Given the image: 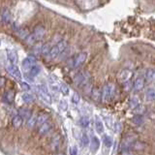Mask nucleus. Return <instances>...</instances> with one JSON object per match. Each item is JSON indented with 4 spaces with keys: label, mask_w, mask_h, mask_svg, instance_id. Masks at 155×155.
<instances>
[{
    "label": "nucleus",
    "mask_w": 155,
    "mask_h": 155,
    "mask_svg": "<svg viewBox=\"0 0 155 155\" xmlns=\"http://www.w3.org/2000/svg\"><path fill=\"white\" fill-rule=\"evenodd\" d=\"M39 73H40V67L36 65L31 69V71H30V76H31V77H36Z\"/></svg>",
    "instance_id": "72a5a7b5"
},
{
    "label": "nucleus",
    "mask_w": 155,
    "mask_h": 155,
    "mask_svg": "<svg viewBox=\"0 0 155 155\" xmlns=\"http://www.w3.org/2000/svg\"><path fill=\"white\" fill-rule=\"evenodd\" d=\"M77 4L81 6L82 9L84 10H89L92 9L95 6L99 4V2H94V1H78Z\"/></svg>",
    "instance_id": "9d476101"
},
{
    "label": "nucleus",
    "mask_w": 155,
    "mask_h": 155,
    "mask_svg": "<svg viewBox=\"0 0 155 155\" xmlns=\"http://www.w3.org/2000/svg\"><path fill=\"white\" fill-rule=\"evenodd\" d=\"M95 130L99 134L104 133V124L98 116H96V118H95Z\"/></svg>",
    "instance_id": "aec40b11"
},
{
    "label": "nucleus",
    "mask_w": 155,
    "mask_h": 155,
    "mask_svg": "<svg viewBox=\"0 0 155 155\" xmlns=\"http://www.w3.org/2000/svg\"><path fill=\"white\" fill-rule=\"evenodd\" d=\"M37 120H38V116L37 115H33L31 117L29 118L28 120H27V127H28L29 129H31L33 128L35 125H37Z\"/></svg>",
    "instance_id": "4be33fe9"
},
{
    "label": "nucleus",
    "mask_w": 155,
    "mask_h": 155,
    "mask_svg": "<svg viewBox=\"0 0 155 155\" xmlns=\"http://www.w3.org/2000/svg\"><path fill=\"white\" fill-rule=\"evenodd\" d=\"M23 100L24 103L26 104H31L34 102V96L30 93H24L23 95Z\"/></svg>",
    "instance_id": "393cba45"
},
{
    "label": "nucleus",
    "mask_w": 155,
    "mask_h": 155,
    "mask_svg": "<svg viewBox=\"0 0 155 155\" xmlns=\"http://www.w3.org/2000/svg\"><path fill=\"white\" fill-rule=\"evenodd\" d=\"M99 147H100V141H99V139L96 136H92L90 141V151L95 153L99 149Z\"/></svg>",
    "instance_id": "ddd939ff"
},
{
    "label": "nucleus",
    "mask_w": 155,
    "mask_h": 155,
    "mask_svg": "<svg viewBox=\"0 0 155 155\" xmlns=\"http://www.w3.org/2000/svg\"><path fill=\"white\" fill-rule=\"evenodd\" d=\"M80 100H81V97H80V95L77 92H75L73 94V96H72V102L74 104H79Z\"/></svg>",
    "instance_id": "e433bc0d"
},
{
    "label": "nucleus",
    "mask_w": 155,
    "mask_h": 155,
    "mask_svg": "<svg viewBox=\"0 0 155 155\" xmlns=\"http://www.w3.org/2000/svg\"><path fill=\"white\" fill-rule=\"evenodd\" d=\"M67 103H66V101L64 100H62V101H60V103H59V109L61 110H67Z\"/></svg>",
    "instance_id": "58836bf2"
},
{
    "label": "nucleus",
    "mask_w": 155,
    "mask_h": 155,
    "mask_svg": "<svg viewBox=\"0 0 155 155\" xmlns=\"http://www.w3.org/2000/svg\"><path fill=\"white\" fill-rule=\"evenodd\" d=\"M70 155H78V150L75 146L70 148Z\"/></svg>",
    "instance_id": "79ce46f5"
},
{
    "label": "nucleus",
    "mask_w": 155,
    "mask_h": 155,
    "mask_svg": "<svg viewBox=\"0 0 155 155\" xmlns=\"http://www.w3.org/2000/svg\"><path fill=\"white\" fill-rule=\"evenodd\" d=\"M86 58H87V53H86V52H85V51L80 52V53L76 56V59L74 60V67L78 68V67H80V66H82L85 62Z\"/></svg>",
    "instance_id": "0eeeda50"
},
{
    "label": "nucleus",
    "mask_w": 155,
    "mask_h": 155,
    "mask_svg": "<svg viewBox=\"0 0 155 155\" xmlns=\"http://www.w3.org/2000/svg\"><path fill=\"white\" fill-rule=\"evenodd\" d=\"M46 33V28L43 25H37L33 30V33L30 34L26 39V43L28 45H33L34 43H36L39 39H41L45 35Z\"/></svg>",
    "instance_id": "f257e3e1"
},
{
    "label": "nucleus",
    "mask_w": 155,
    "mask_h": 155,
    "mask_svg": "<svg viewBox=\"0 0 155 155\" xmlns=\"http://www.w3.org/2000/svg\"><path fill=\"white\" fill-rule=\"evenodd\" d=\"M113 89H115V86L112 84H107L105 85L102 90V100L104 102L109 101L113 93Z\"/></svg>",
    "instance_id": "20e7f679"
},
{
    "label": "nucleus",
    "mask_w": 155,
    "mask_h": 155,
    "mask_svg": "<svg viewBox=\"0 0 155 155\" xmlns=\"http://www.w3.org/2000/svg\"><path fill=\"white\" fill-rule=\"evenodd\" d=\"M43 46L44 45H41V44H39V45H36L35 47H33V52H34V54L37 55L39 53H42Z\"/></svg>",
    "instance_id": "473e14b6"
},
{
    "label": "nucleus",
    "mask_w": 155,
    "mask_h": 155,
    "mask_svg": "<svg viewBox=\"0 0 155 155\" xmlns=\"http://www.w3.org/2000/svg\"><path fill=\"white\" fill-rule=\"evenodd\" d=\"M145 79L147 82H152L155 79V71L153 69H148V70H146Z\"/></svg>",
    "instance_id": "5701e85b"
},
{
    "label": "nucleus",
    "mask_w": 155,
    "mask_h": 155,
    "mask_svg": "<svg viewBox=\"0 0 155 155\" xmlns=\"http://www.w3.org/2000/svg\"><path fill=\"white\" fill-rule=\"evenodd\" d=\"M52 45L51 43H47L45 44V45L43 46V51H42V53L45 55V56H49V52H51V51L52 49Z\"/></svg>",
    "instance_id": "b1692460"
},
{
    "label": "nucleus",
    "mask_w": 155,
    "mask_h": 155,
    "mask_svg": "<svg viewBox=\"0 0 155 155\" xmlns=\"http://www.w3.org/2000/svg\"><path fill=\"white\" fill-rule=\"evenodd\" d=\"M51 89L53 90V91H55V92H57V91H58V85L52 84H51Z\"/></svg>",
    "instance_id": "37998d69"
},
{
    "label": "nucleus",
    "mask_w": 155,
    "mask_h": 155,
    "mask_svg": "<svg viewBox=\"0 0 155 155\" xmlns=\"http://www.w3.org/2000/svg\"><path fill=\"white\" fill-rule=\"evenodd\" d=\"M48 119H49V115H48V113H41V115L38 116L37 125L39 127L42 126L43 124H45L46 122H48Z\"/></svg>",
    "instance_id": "412c9836"
},
{
    "label": "nucleus",
    "mask_w": 155,
    "mask_h": 155,
    "mask_svg": "<svg viewBox=\"0 0 155 155\" xmlns=\"http://www.w3.org/2000/svg\"><path fill=\"white\" fill-rule=\"evenodd\" d=\"M18 34L19 36L21 37V39H24V40H26L27 37H28V33H27L25 30H23V29H19V31H18Z\"/></svg>",
    "instance_id": "c9c22d12"
},
{
    "label": "nucleus",
    "mask_w": 155,
    "mask_h": 155,
    "mask_svg": "<svg viewBox=\"0 0 155 155\" xmlns=\"http://www.w3.org/2000/svg\"><path fill=\"white\" fill-rule=\"evenodd\" d=\"M143 86H145V80L143 78H138L134 82V89L136 91L142 90Z\"/></svg>",
    "instance_id": "6ab92c4d"
},
{
    "label": "nucleus",
    "mask_w": 155,
    "mask_h": 155,
    "mask_svg": "<svg viewBox=\"0 0 155 155\" xmlns=\"http://www.w3.org/2000/svg\"><path fill=\"white\" fill-rule=\"evenodd\" d=\"M80 124H81V126L82 127H87L88 125H89V122H90V120H89V117L86 115H84V116H82L81 118H80Z\"/></svg>",
    "instance_id": "c85d7f7f"
},
{
    "label": "nucleus",
    "mask_w": 155,
    "mask_h": 155,
    "mask_svg": "<svg viewBox=\"0 0 155 155\" xmlns=\"http://www.w3.org/2000/svg\"><path fill=\"white\" fill-rule=\"evenodd\" d=\"M7 58L12 65H16V62H18V54L15 51H12V49L7 51Z\"/></svg>",
    "instance_id": "4468645a"
},
{
    "label": "nucleus",
    "mask_w": 155,
    "mask_h": 155,
    "mask_svg": "<svg viewBox=\"0 0 155 155\" xmlns=\"http://www.w3.org/2000/svg\"><path fill=\"white\" fill-rule=\"evenodd\" d=\"M56 155H63V154H61V153H59V154H56Z\"/></svg>",
    "instance_id": "49530a36"
},
{
    "label": "nucleus",
    "mask_w": 155,
    "mask_h": 155,
    "mask_svg": "<svg viewBox=\"0 0 155 155\" xmlns=\"http://www.w3.org/2000/svg\"><path fill=\"white\" fill-rule=\"evenodd\" d=\"M19 115L21 116V117L23 118H26V119H29L30 117H31V112H30V110L28 108H21V109H19Z\"/></svg>",
    "instance_id": "a211bd4d"
},
{
    "label": "nucleus",
    "mask_w": 155,
    "mask_h": 155,
    "mask_svg": "<svg viewBox=\"0 0 155 155\" xmlns=\"http://www.w3.org/2000/svg\"><path fill=\"white\" fill-rule=\"evenodd\" d=\"M66 49H67V42L65 40H62L59 44H57L56 46L52 48V49L49 54V57L53 59V58L57 57L60 53H62Z\"/></svg>",
    "instance_id": "f03ea898"
},
{
    "label": "nucleus",
    "mask_w": 155,
    "mask_h": 155,
    "mask_svg": "<svg viewBox=\"0 0 155 155\" xmlns=\"http://www.w3.org/2000/svg\"><path fill=\"white\" fill-rule=\"evenodd\" d=\"M103 143L107 147H110L112 145V139L109 135H104L103 136Z\"/></svg>",
    "instance_id": "bb28decb"
},
{
    "label": "nucleus",
    "mask_w": 155,
    "mask_h": 155,
    "mask_svg": "<svg viewBox=\"0 0 155 155\" xmlns=\"http://www.w3.org/2000/svg\"><path fill=\"white\" fill-rule=\"evenodd\" d=\"M146 99L148 101H153L155 100V89L154 88H150L146 91Z\"/></svg>",
    "instance_id": "c756f323"
},
{
    "label": "nucleus",
    "mask_w": 155,
    "mask_h": 155,
    "mask_svg": "<svg viewBox=\"0 0 155 155\" xmlns=\"http://www.w3.org/2000/svg\"><path fill=\"white\" fill-rule=\"evenodd\" d=\"M86 81H87V78L85 77V74L82 73V72L77 74L74 78V82L78 86H82V84H86Z\"/></svg>",
    "instance_id": "1a4fd4ad"
},
{
    "label": "nucleus",
    "mask_w": 155,
    "mask_h": 155,
    "mask_svg": "<svg viewBox=\"0 0 155 155\" xmlns=\"http://www.w3.org/2000/svg\"><path fill=\"white\" fill-rule=\"evenodd\" d=\"M3 84H4V79L2 78V79H1V85H2V86H3Z\"/></svg>",
    "instance_id": "a18cd8bd"
},
{
    "label": "nucleus",
    "mask_w": 155,
    "mask_h": 155,
    "mask_svg": "<svg viewBox=\"0 0 155 155\" xmlns=\"http://www.w3.org/2000/svg\"><path fill=\"white\" fill-rule=\"evenodd\" d=\"M51 122H46L45 124H43L42 126H40L38 128V132H39V134L40 135H46V134H48V133L51 131Z\"/></svg>",
    "instance_id": "2eb2a0df"
},
{
    "label": "nucleus",
    "mask_w": 155,
    "mask_h": 155,
    "mask_svg": "<svg viewBox=\"0 0 155 155\" xmlns=\"http://www.w3.org/2000/svg\"><path fill=\"white\" fill-rule=\"evenodd\" d=\"M59 143H60L59 136H56L55 138H53V139H52V142H51V147H52V149H57V147L59 146Z\"/></svg>",
    "instance_id": "2f4dec72"
},
{
    "label": "nucleus",
    "mask_w": 155,
    "mask_h": 155,
    "mask_svg": "<svg viewBox=\"0 0 155 155\" xmlns=\"http://www.w3.org/2000/svg\"><path fill=\"white\" fill-rule=\"evenodd\" d=\"M59 89H60V91L62 92L63 95H68V94H69V91H70V89H69V87H68V85L66 84H64V82L60 84Z\"/></svg>",
    "instance_id": "7c9ffc66"
},
{
    "label": "nucleus",
    "mask_w": 155,
    "mask_h": 155,
    "mask_svg": "<svg viewBox=\"0 0 155 155\" xmlns=\"http://www.w3.org/2000/svg\"><path fill=\"white\" fill-rule=\"evenodd\" d=\"M133 147L135 149H137V150H140V149L142 150V149H143V147H145V145L141 142H136L134 143V145H133Z\"/></svg>",
    "instance_id": "4c0bfd02"
},
{
    "label": "nucleus",
    "mask_w": 155,
    "mask_h": 155,
    "mask_svg": "<svg viewBox=\"0 0 155 155\" xmlns=\"http://www.w3.org/2000/svg\"><path fill=\"white\" fill-rule=\"evenodd\" d=\"M38 91H39V94H40V97L43 99L44 102H46V103H48V104L51 103V94L49 93L48 87H47L45 84H39L38 85Z\"/></svg>",
    "instance_id": "7ed1b4c3"
},
{
    "label": "nucleus",
    "mask_w": 155,
    "mask_h": 155,
    "mask_svg": "<svg viewBox=\"0 0 155 155\" xmlns=\"http://www.w3.org/2000/svg\"><path fill=\"white\" fill-rule=\"evenodd\" d=\"M140 104V99L138 96H133L131 98V101H130V108L131 109H135V108H138Z\"/></svg>",
    "instance_id": "a878e982"
},
{
    "label": "nucleus",
    "mask_w": 155,
    "mask_h": 155,
    "mask_svg": "<svg viewBox=\"0 0 155 155\" xmlns=\"http://www.w3.org/2000/svg\"><path fill=\"white\" fill-rule=\"evenodd\" d=\"M21 88H23L24 91H28L30 89V86L26 84V82H21Z\"/></svg>",
    "instance_id": "a19ab883"
},
{
    "label": "nucleus",
    "mask_w": 155,
    "mask_h": 155,
    "mask_svg": "<svg viewBox=\"0 0 155 155\" xmlns=\"http://www.w3.org/2000/svg\"><path fill=\"white\" fill-rule=\"evenodd\" d=\"M121 155H132L131 151L130 150H127V151H122L121 152Z\"/></svg>",
    "instance_id": "c03bdc74"
},
{
    "label": "nucleus",
    "mask_w": 155,
    "mask_h": 155,
    "mask_svg": "<svg viewBox=\"0 0 155 155\" xmlns=\"http://www.w3.org/2000/svg\"><path fill=\"white\" fill-rule=\"evenodd\" d=\"M23 118L21 117V116L19 115H15L13 117L12 124H13V126L15 127V128H19V127L23 125Z\"/></svg>",
    "instance_id": "f3484780"
},
{
    "label": "nucleus",
    "mask_w": 155,
    "mask_h": 155,
    "mask_svg": "<svg viewBox=\"0 0 155 155\" xmlns=\"http://www.w3.org/2000/svg\"><path fill=\"white\" fill-rule=\"evenodd\" d=\"M14 98H15V92L13 90H8L2 96V101L5 104H11L14 101Z\"/></svg>",
    "instance_id": "9b49d317"
},
{
    "label": "nucleus",
    "mask_w": 155,
    "mask_h": 155,
    "mask_svg": "<svg viewBox=\"0 0 155 155\" xmlns=\"http://www.w3.org/2000/svg\"><path fill=\"white\" fill-rule=\"evenodd\" d=\"M132 76V72L130 70H127V69H125V70H122L120 72L119 76H118V78H119V81L121 82H123V84H126V82H128L129 79L131 78Z\"/></svg>",
    "instance_id": "f8f14e48"
},
{
    "label": "nucleus",
    "mask_w": 155,
    "mask_h": 155,
    "mask_svg": "<svg viewBox=\"0 0 155 155\" xmlns=\"http://www.w3.org/2000/svg\"><path fill=\"white\" fill-rule=\"evenodd\" d=\"M132 120H133V122H134V124L140 126V125H142V124L143 123V116L142 115H135L134 117H133Z\"/></svg>",
    "instance_id": "cd10ccee"
},
{
    "label": "nucleus",
    "mask_w": 155,
    "mask_h": 155,
    "mask_svg": "<svg viewBox=\"0 0 155 155\" xmlns=\"http://www.w3.org/2000/svg\"><path fill=\"white\" fill-rule=\"evenodd\" d=\"M89 143V139H88V136L86 134H82V146H86Z\"/></svg>",
    "instance_id": "f704fd0d"
},
{
    "label": "nucleus",
    "mask_w": 155,
    "mask_h": 155,
    "mask_svg": "<svg viewBox=\"0 0 155 155\" xmlns=\"http://www.w3.org/2000/svg\"><path fill=\"white\" fill-rule=\"evenodd\" d=\"M7 71H8V73H9L12 77L15 78V79H18V80L21 79V73L16 65H12V64L9 65L7 67Z\"/></svg>",
    "instance_id": "6e6552de"
},
{
    "label": "nucleus",
    "mask_w": 155,
    "mask_h": 155,
    "mask_svg": "<svg viewBox=\"0 0 155 155\" xmlns=\"http://www.w3.org/2000/svg\"><path fill=\"white\" fill-rule=\"evenodd\" d=\"M69 52H70V49H69L67 48V49H66L65 51H63L62 53H61V56H60V59H64L65 57H67V56H68V53H69Z\"/></svg>",
    "instance_id": "ea45409f"
},
{
    "label": "nucleus",
    "mask_w": 155,
    "mask_h": 155,
    "mask_svg": "<svg viewBox=\"0 0 155 155\" xmlns=\"http://www.w3.org/2000/svg\"><path fill=\"white\" fill-rule=\"evenodd\" d=\"M134 137L133 136H127L125 139L123 140L121 143V151H127L130 150V148L134 145Z\"/></svg>",
    "instance_id": "423d86ee"
},
{
    "label": "nucleus",
    "mask_w": 155,
    "mask_h": 155,
    "mask_svg": "<svg viewBox=\"0 0 155 155\" xmlns=\"http://www.w3.org/2000/svg\"><path fill=\"white\" fill-rule=\"evenodd\" d=\"M21 66H23V70L25 72H30L31 71V69L36 66V59L35 57L33 56V55H29V56H27L26 58H24L23 63H21Z\"/></svg>",
    "instance_id": "39448f33"
},
{
    "label": "nucleus",
    "mask_w": 155,
    "mask_h": 155,
    "mask_svg": "<svg viewBox=\"0 0 155 155\" xmlns=\"http://www.w3.org/2000/svg\"><path fill=\"white\" fill-rule=\"evenodd\" d=\"M1 19L2 21L5 23V24H8L10 23V19H11V14H10V11L7 9V8H3L2 9V12H1Z\"/></svg>",
    "instance_id": "dca6fc26"
}]
</instances>
